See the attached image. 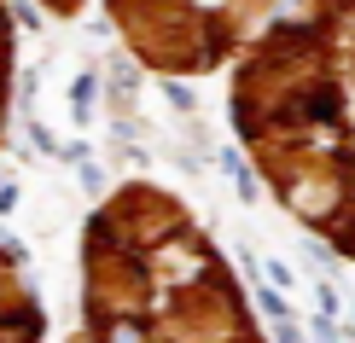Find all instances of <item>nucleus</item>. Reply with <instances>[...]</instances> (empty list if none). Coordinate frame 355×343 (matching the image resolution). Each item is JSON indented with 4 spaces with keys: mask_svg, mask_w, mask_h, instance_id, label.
<instances>
[{
    "mask_svg": "<svg viewBox=\"0 0 355 343\" xmlns=\"http://www.w3.org/2000/svg\"><path fill=\"white\" fill-rule=\"evenodd\" d=\"M233 123L309 227L355 245V0H303L239 53Z\"/></svg>",
    "mask_w": 355,
    "mask_h": 343,
    "instance_id": "obj_1",
    "label": "nucleus"
},
{
    "mask_svg": "<svg viewBox=\"0 0 355 343\" xmlns=\"http://www.w3.org/2000/svg\"><path fill=\"white\" fill-rule=\"evenodd\" d=\"M279 0H105V18L146 70L204 76L239 58Z\"/></svg>",
    "mask_w": 355,
    "mask_h": 343,
    "instance_id": "obj_2",
    "label": "nucleus"
},
{
    "mask_svg": "<svg viewBox=\"0 0 355 343\" xmlns=\"http://www.w3.org/2000/svg\"><path fill=\"white\" fill-rule=\"evenodd\" d=\"M0 343H41V303L18 256H6V250H0Z\"/></svg>",
    "mask_w": 355,
    "mask_h": 343,
    "instance_id": "obj_3",
    "label": "nucleus"
},
{
    "mask_svg": "<svg viewBox=\"0 0 355 343\" xmlns=\"http://www.w3.org/2000/svg\"><path fill=\"white\" fill-rule=\"evenodd\" d=\"M12 64H18V29H12V0H0V134L12 111Z\"/></svg>",
    "mask_w": 355,
    "mask_h": 343,
    "instance_id": "obj_4",
    "label": "nucleus"
},
{
    "mask_svg": "<svg viewBox=\"0 0 355 343\" xmlns=\"http://www.w3.org/2000/svg\"><path fill=\"white\" fill-rule=\"evenodd\" d=\"M41 6H47V12H53V18H76V12L87 6V0H41Z\"/></svg>",
    "mask_w": 355,
    "mask_h": 343,
    "instance_id": "obj_5",
    "label": "nucleus"
}]
</instances>
